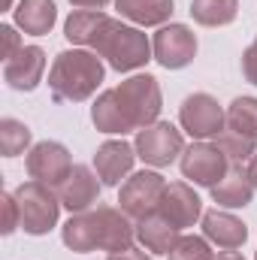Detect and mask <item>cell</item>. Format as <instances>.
<instances>
[{"instance_id": "cell-3", "label": "cell", "mask_w": 257, "mask_h": 260, "mask_svg": "<svg viewBox=\"0 0 257 260\" xmlns=\"http://www.w3.org/2000/svg\"><path fill=\"white\" fill-rule=\"evenodd\" d=\"M15 203H18V215H21V230L30 236H46L61 215V200L58 194L43 185V182H24L15 191Z\"/></svg>"}, {"instance_id": "cell-11", "label": "cell", "mask_w": 257, "mask_h": 260, "mask_svg": "<svg viewBox=\"0 0 257 260\" xmlns=\"http://www.w3.org/2000/svg\"><path fill=\"white\" fill-rule=\"evenodd\" d=\"M154 61L167 70H182L197 58V37L185 24H164L151 43Z\"/></svg>"}, {"instance_id": "cell-32", "label": "cell", "mask_w": 257, "mask_h": 260, "mask_svg": "<svg viewBox=\"0 0 257 260\" xmlns=\"http://www.w3.org/2000/svg\"><path fill=\"white\" fill-rule=\"evenodd\" d=\"M76 9H103V6H109V0H70Z\"/></svg>"}, {"instance_id": "cell-26", "label": "cell", "mask_w": 257, "mask_h": 260, "mask_svg": "<svg viewBox=\"0 0 257 260\" xmlns=\"http://www.w3.org/2000/svg\"><path fill=\"white\" fill-rule=\"evenodd\" d=\"M27 145H30V127L24 121H15V118L0 121V154L3 157H18Z\"/></svg>"}, {"instance_id": "cell-5", "label": "cell", "mask_w": 257, "mask_h": 260, "mask_svg": "<svg viewBox=\"0 0 257 260\" xmlns=\"http://www.w3.org/2000/svg\"><path fill=\"white\" fill-rule=\"evenodd\" d=\"M136 157H142L148 167H170L185 154V139L182 130L173 127L170 121H154L136 133Z\"/></svg>"}, {"instance_id": "cell-15", "label": "cell", "mask_w": 257, "mask_h": 260, "mask_svg": "<svg viewBox=\"0 0 257 260\" xmlns=\"http://www.w3.org/2000/svg\"><path fill=\"white\" fill-rule=\"evenodd\" d=\"M97 179H100V176H94L88 167L76 164V167L70 170V176L58 185V200H61L64 209H70V215L88 212V209L97 203V197H100V182H97Z\"/></svg>"}, {"instance_id": "cell-35", "label": "cell", "mask_w": 257, "mask_h": 260, "mask_svg": "<svg viewBox=\"0 0 257 260\" xmlns=\"http://www.w3.org/2000/svg\"><path fill=\"white\" fill-rule=\"evenodd\" d=\"M0 6H3V9H12V0H3Z\"/></svg>"}, {"instance_id": "cell-13", "label": "cell", "mask_w": 257, "mask_h": 260, "mask_svg": "<svg viewBox=\"0 0 257 260\" xmlns=\"http://www.w3.org/2000/svg\"><path fill=\"white\" fill-rule=\"evenodd\" d=\"M43 70H46V52L40 46H21L3 64V82L15 91H34L43 82Z\"/></svg>"}, {"instance_id": "cell-24", "label": "cell", "mask_w": 257, "mask_h": 260, "mask_svg": "<svg viewBox=\"0 0 257 260\" xmlns=\"http://www.w3.org/2000/svg\"><path fill=\"white\" fill-rule=\"evenodd\" d=\"M227 130L257 139V97H236L227 106Z\"/></svg>"}, {"instance_id": "cell-36", "label": "cell", "mask_w": 257, "mask_h": 260, "mask_svg": "<svg viewBox=\"0 0 257 260\" xmlns=\"http://www.w3.org/2000/svg\"><path fill=\"white\" fill-rule=\"evenodd\" d=\"M254 260H257V257H254Z\"/></svg>"}, {"instance_id": "cell-4", "label": "cell", "mask_w": 257, "mask_h": 260, "mask_svg": "<svg viewBox=\"0 0 257 260\" xmlns=\"http://www.w3.org/2000/svg\"><path fill=\"white\" fill-rule=\"evenodd\" d=\"M115 91H118V97H121V103H124V109H127V115L136 130H142L157 121L164 100H160V85H157L154 76H148V73L130 76L127 82H121Z\"/></svg>"}, {"instance_id": "cell-23", "label": "cell", "mask_w": 257, "mask_h": 260, "mask_svg": "<svg viewBox=\"0 0 257 260\" xmlns=\"http://www.w3.org/2000/svg\"><path fill=\"white\" fill-rule=\"evenodd\" d=\"M239 0H191V15L203 27H224L236 18Z\"/></svg>"}, {"instance_id": "cell-1", "label": "cell", "mask_w": 257, "mask_h": 260, "mask_svg": "<svg viewBox=\"0 0 257 260\" xmlns=\"http://www.w3.org/2000/svg\"><path fill=\"white\" fill-rule=\"evenodd\" d=\"M103 76L106 70H103V61L97 58V52L67 49L55 58V64L49 70V88L55 100L61 103H82L100 88Z\"/></svg>"}, {"instance_id": "cell-22", "label": "cell", "mask_w": 257, "mask_h": 260, "mask_svg": "<svg viewBox=\"0 0 257 260\" xmlns=\"http://www.w3.org/2000/svg\"><path fill=\"white\" fill-rule=\"evenodd\" d=\"M115 9L130 18L133 24L142 27H157L164 21H170L173 15V0H115Z\"/></svg>"}, {"instance_id": "cell-10", "label": "cell", "mask_w": 257, "mask_h": 260, "mask_svg": "<svg viewBox=\"0 0 257 260\" xmlns=\"http://www.w3.org/2000/svg\"><path fill=\"white\" fill-rule=\"evenodd\" d=\"M73 167L76 164L70 160V151H67V145H61V142L46 139V142H37L27 151V176L34 182L49 185V188H58L67 176H70Z\"/></svg>"}, {"instance_id": "cell-8", "label": "cell", "mask_w": 257, "mask_h": 260, "mask_svg": "<svg viewBox=\"0 0 257 260\" xmlns=\"http://www.w3.org/2000/svg\"><path fill=\"white\" fill-rule=\"evenodd\" d=\"M179 124L194 139L221 136V130L227 127V112L221 109V103L212 94H191L179 109Z\"/></svg>"}, {"instance_id": "cell-17", "label": "cell", "mask_w": 257, "mask_h": 260, "mask_svg": "<svg viewBox=\"0 0 257 260\" xmlns=\"http://www.w3.org/2000/svg\"><path fill=\"white\" fill-rule=\"evenodd\" d=\"M209 191H212V200L218 206H224V209H242V206H248L254 200L257 188H254V182H251L248 167H230L224 173V179L215 188H209Z\"/></svg>"}, {"instance_id": "cell-28", "label": "cell", "mask_w": 257, "mask_h": 260, "mask_svg": "<svg viewBox=\"0 0 257 260\" xmlns=\"http://www.w3.org/2000/svg\"><path fill=\"white\" fill-rule=\"evenodd\" d=\"M3 203V236H9L15 227H21V215H18V203H15V194H3L0 197Z\"/></svg>"}, {"instance_id": "cell-31", "label": "cell", "mask_w": 257, "mask_h": 260, "mask_svg": "<svg viewBox=\"0 0 257 260\" xmlns=\"http://www.w3.org/2000/svg\"><path fill=\"white\" fill-rule=\"evenodd\" d=\"M106 260H151L145 254V248H136V245H130L124 251H115V254H109Z\"/></svg>"}, {"instance_id": "cell-7", "label": "cell", "mask_w": 257, "mask_h": 260, "mask_svg": "<svg viewBox=\"0 0 257 260\" xmlns=\"http://www.w3.org/2000/svg\"><path fill=\"white\" fill-rule=\"evenodd\" d=\"M179 164H182V176L191 179L194 185H203V188H215L224 179V173L230 170L224 151L215 142H206V139L188 145Z\"/></svg>"}, {"instance_id": "cell-19", "label": "cell", "mask_w": 257, "mask_h": 260, "mask_svg": "<svg viewBox=\"0 0 257 260\" xmlns=\"http://www.w3.org/2000/svg\"><path fill=\"white\" fill-rule=\"evenodd\" d=\"M136 239H139L142 248L151 251V254H170L182 236H179V227H173L164 215L154 212V215L136 221Z\"/></svg>"}, {"instance_id": "cell-21", "label": "cell", "mask_w": 257, "mask_h": 260, "mask_svg": "<svg viewBox=\"0 0 257 260\" xmlns=\"http://www.w3.org/2000/svg\"><path fill=\"white\" fill-rule=\"evenodd\" d=\"M106 18H109V15L100 12V9H79V12H73V15L67 18L64 37L73 46H88V49H94V43H97V37H100Z\"/></svg>"}, {"instance_id": "cell-16", "label": "cell", "mask_w": 257, "mask_h": 260, "mask_svg": "<svg viewBox=\"0 0 257 260\" xmlns=\"http://www.w3.org/2000/svg\"><path fill=\"white\" fill-rule=\"evenodd\" d=\"M203 236H206L212 245L224 248V251H236V248L245 245L248 230H245V224H242L236 215L209 209V212H203Z\"/></svg>"}, {"instance_id": "cell-9", "label": "cell", "mask_w": 257, "mask_h": 260, "mask_svg": "<svg viewBox=\"0 0 257 260\" xmlns=\"http://www.w3.org/2000/svg\"><path fill=\"white\" fill-rule=\"evenodd\" d=\"M103 236H106V206L70 215V221L61 230V239L70 251L76 254H91V251H103Z\"/></svg>"}, {"instance_id": "cell-29", "label": "cell", "mask_w": 257, "mask_h": 260, "mask_svg": "<svg viewBox=\"0 0 257 260\" xmlns=\"http://www.w3.org/2000/svg\"><path fill=\"white\" fill-rule=\"evenodd\" d=\"M0 40H3V55H0V58H3V64H6V61L21 49V40H18L15 27H9V24H3V27H0Z\"/></svg>"}, {"instance_id": "cell-27", "label": "cell", "mask_w": 257, "mask_h": 260, "mask_svg": "<svg viewBox=\"0 0 257 260\" xmlns=\"http://www.w3.org/2000/svg\"><path fill=\"white\" fill-rule=\"evenodd\" d=\"M170 260H215V251L206 236H182L170 251Z\"/></svg>"}, {"instance_id": "cell-20", "label": "cell", "mask_w": 257, "mask_h": 260, "mask_svg": "<svg viewBox=\"0 0 257 260\" xmlns=\"http://www.w3.org/2000/svg\"><path fill=\"white\" fill-rule=\"evenodd\" d=\"M12 15H15V24L24 34L46 37L58 21V6H55V0H18Z\"/></svg>"}, {"instance_id": "cell-25", "label": "cell", "mask_w": 257, "mask_h": 260, "mask_svg": "<svg viewBox=\"0 0 257 260\" xmlns=\"http://www.w3.org/2000/svg\"><path fill=\"white\" fill-rule=\"evenodd\" d=\"M215 145L224 151V157H227L230 167H248L251 157L257 154L254 139L239 136V133H221V136H215Z\"/></svg>"}, {"instance_id": "cell-33", "label": "cell", "mask_w": 257, "mask_h": 260, "mask_svg": "<svg viewBox=\"0 0 257 260\" xmlns=\"http://www.w3.org/2000/svg\"><path fill=\"white\" fill-rule=\"evenodd\" d=\"M248 173H251V182H254V188H257V154L251 157V164H248Z\"/></svg>"}, {"instance_id": "cell-2", "label": "cell", "mask_w": 257, "mask_h": 260, "mask_svg": "<svg viewBox=\"0 0 257 260\" xmlns=\"http://www.w3.org/2000/svg\"><path fill=\"white\" fill-rule=\"evenodd\" d=\"M94 52L100 58H106V64L118 73H130V70H139L151 61V43L148 37L139 30V27H130L115 21L112 15L106 18L97 43H94Z\"/></svg>"}, {"instance_id": "cell-30", "label": "cell", "mask_w": 257, "mask_h": 260, "mask_svg": "<svg viewBox=\"0 0 257 260\" xmlns=\"http://www.w3.org/2000/svg\"><path fill=\"white\" fill-rule=\"evenodd\" d=\"M242 73L251 85H257V40L242 52Z\"/></svg>"}, {"instance_id": "cell-12", "label": "cell", "mask_w": 257, "mask_h": 260, "mask_svg": "<svg viewBox=\"0 0 257 260\" xmlns=\"http://www.w3.org/2000/svg\"><path fill=\"white\" fill-rule=\"evenodd\" d=\"M157 215H164L173 227L185 230V227H194V224L203 218V200L194 194L191 185L173 182V185H167V191H164V200H160V206H157Z\"/></svg>"}, {"instance_id": "cell-14", "label": "cell", "mask_w": 257, "mask_h": 260, "mask_svg": "<svg viewBox=\"0 0 257 260\" xmlns=\"http://www.w3.org/2000/svg\"><path fill=\"white\" fill-rule=\"evenodd\" d=\"M133 160H136V148L124 139H109L94 151V170H97L100 182L109 188H115V185H121V179H127L133 170Z\"/></svg>"}, {"instance_id": "cell-18", "label": "cell", "mask_w": 257, "mask_h": 260, "mask_svg": "<svg viewBox=\"0 0 257 260\" xmlns=\"http://www.w3.org/2000/svg\"><path fill=\"white\" fill-rule=\"evenodd\" d=\"M91 121H94V127L100 130V133H121V136H124L130 130H136L115 88L103 91V94L94 100V106H91Z\"/></svg>"}, {"instance_id": "cell-34", "label": "cell", "mask_w": 257, "mask_h": 260, "mask_svg": "<svg viewBox=\"0 0 257 260\" xmlns=\"http://www.w3.org/2000/svg\"><path fill=\"white\" fill-rule=\"evenodd\" d=\"M218 260H245L242 254H236V251H227V254H221Z\"/></svg>"}, {"instance_id": "cell-6", "label": "cell", "mask_w": 257, "mask_h": 260, "mask_svg": "<svg viewBox=\"0 0 257 260\" xmlns=\"http://www.w3.org/2000/svg\"><path fill=\"white\" fill-rule=\"evenodd\" d=\"M164 191H167V182H164L160 173L139 170V173L127 176V182L121 185V194H118L121 212L133 221H142V218L157 212V206L164 200Z\"/></svg>"}]
</instances>
